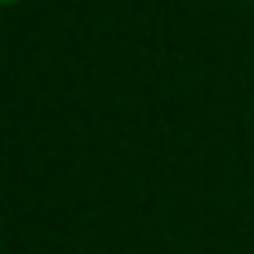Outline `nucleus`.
<instances>
[{"label":"nucleus","mask_w":254,"mask_h":254,"mask_svg":"<svg viewBox=\"0 0 254 254\" xmlns=\"http://www.w3.org/2000/svg\"><path fill=\"white\" fill-rule=\"evenodd\" d=\"M4 4H18V0H4Z\"/></svg>","instance_id":"obj_1"}]
</instances>
